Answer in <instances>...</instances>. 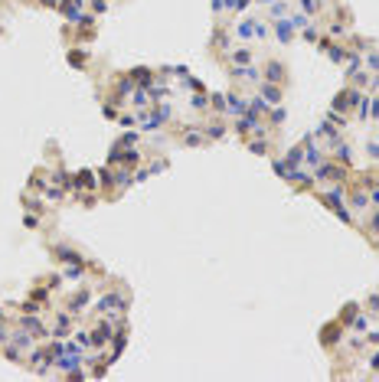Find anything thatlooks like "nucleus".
Returning a JSON list of instances; mask_svg holds the SVG:
<instances>
[{"label": "nucleus", "instance_id": "nucleus-7", "mask_svg": "<svg viewBox=\"0 0 379 382\" xmlns=\"http://www.w3.org/2000/svg\"><path fill=\"white\" fill-rule=\"evenodd\" d=\"M53 251L62 258V262H82V255L76 248H69V245H53Z\"/></svg>", "mask_w": 379, "mask_h": 382}, {"label": "nucleus", "instance_id": "nucleus-11", "mask_svg": "<svg viewBox=\"0 0 379 382\" xmlns=\"http://www.w3.org/2000/svg\"><path fill=\"white\" fill-rule=\"evenodd\" d=\"M278 39H281V43H291V26L281 23V20H278Z\"/></svg>", "mask_w": 379, "mask_h": 382}, {"label": "nucleus", "instance_id": "nucleus-19", "mask_svg": "<svg viewBox=\"0 0 379 382\" xmlns=\"http://www.w3.org/2000/svg\"><path fill=\"white\" fill-rule=\"evenodd\" d=\"M369 366H373V369H379V353H373V360H369Z\"/></svg>", "mask_w": 379, "mask_h": 382}, {"label": "nucleus", "instance_id": "nucleus-18", "mask_svg": "<svg viewBox=\"0 0 379 382\" xmlns=\"http://www.w3.org/2000/svg\"><path fill=\"white\" fill-rule=\"evenodd\" d=\"M369 111H373V115H376V118H379V95H376V101L369 105Z\"/></svg>", "mask_w": 379, "mask_h": 382}, {"label": "nucleus", "instance_id": "nucleus-6", "mask_svg": "<svg viewBox=\"0 0 379 382\" xmlns=\"http://www.w3.org/2000/svg\"><path fill=\"white\" fill-rule=\"evenodd\" d=\"M180 141H183V144H190V147H203V144L206 141H209V137H206V134H199V131H180Z\"/></svg>", "mask_w": 379, "mask_h": 382}, {"label": "nucleus", "instance_id": "nucleus-10", "mask_svg": "<svg viewBox=\"0 0 379 382\" xmlns=\"http://www.w3.org/2000/svg\"><path fill=\"white\" fill-rule=\"evenodd\" d=\"M249 147H252V153H261V157H265L271 144H268V141H249Z\"/></svg>", "mask_w": 379, "mask_h": 382}, {"label": "nucleus", "instance_id": "nucleus-13", "mask_svg": "<svg viewBox=\"0 0 379 382\" xmlns=\"http://www.w3.org/2000/svg\"><path fill=\"white\" fill-rule=\"evenodd\" d=\"M366 66L379 72V53H366Z\"/></svg>", "mask_w": 379, "mask_h": 382}, {"label": "nucleus", "instance_id": "nucleus-3", "mask_svg": "<svg viewBox=\"0 0 379 382\" xmlns=\"http://www.w3.org/2000/svg\"><path fill=\"white\" fill-rule=\"evenodd\" d=\"M124 307H128V297L118 294V291H115V294H105L98 301V310H124Z\"/></svg>", "mask_w": 379, "mask_h": 382}, {"label": "nucleus", "instance_id": "nucleus-14", "mask_svg": "<svg viewBox=\"0 0 379 382\" xmlns=\"http://www.w3.org/2000/svg\"><path fill=\"white\" fill-rule=\"evenodd\" d=\"M69 62H72V66H82V62H85V56H82V53H69Z\"/></svg>", "mask_w": 379, "mask_h": 382}, {"label": "nucleus", "instance_id": "nucleus-4", "mask_svg": "<svg viewBox=\"0 0 379 382\" xmlns=\"http://www.w3.org/2000/svg\"><path fill=\"white\" fill-rule=\"evenodd\" d=\"M259 92H261V95H265V98L271 101V105H281V98H284L281 85H275V82H261V85H259Z\"/></svg>", "mask_w": 379, "mask_h": 382}, {"label": "nucleus", "instance_id": "nucleus-9", "mask_svg": "<svg viewBox=\"0 0 379 382\" xmlns=\"http://www.w3.org/2000/svg\"><path fill=\"white\" fill-rule=\"evenodd\" d=\"M226 108H229V115H245V111H249V105H245V101L239 98V95H229Z\"/></svg>", "mask_w": 379, "mask_h": 382}, {"label": "nucleus", "instance_id": "nucleus-21", "mask_svg": "<svg viewBox=\"0 0 379 382\" xmlns=\"http://www.w3.org/2000/svg\"><path fill=\"white\" fill-rule=\"evenodd\" d=\"M265 3H268V0H265Z\"/></svg>", "mask_w": 379, "mask_h": 382}, {"label": "nucleus", "instance_id": "nucleus-15", "mask_svg": "<svg viewBox=\"0 0 379 382\" xmlns=\"http://www.w3.org/2000/svg\"><path fill=\"white\" fill-rule=\"evenodd\" d=\"M23 222H26V229H36V226H40V219H36V216H26Z\"/></svg>", "mask_w": 379, "mask_h": 382}, {"label": "nucleus", "instance_id": "nucleus-16", "mask_svg": "<svg viewBox=\"0 0 379 382\" xmlns=\"http://www.w3.org/2000/svg\"><path fill=\"white\" fill-rule=\"evenodd\" d=\"M278 121H284V111H281V108L271 111V124H278Z\"/></svg>", "mask_w": 379, "mask_h": 382}, {"label": "nucleus", "instance_id": "nucleus-8", "mask_svg": "<svg viewBox=\"0 0 379 382\" xmlns=\"http://www.w3.org/2000/svg\"><path fill=\"white\" fill-rule=\"evenodd\" d=\"M363 226H366V229H363V232H369L373 239H379V209H373V212H369V216H366V222H363Z\"/></svg>", "mask_w": 379, "mask_h": 382}, {"label": "nucleus", "instance_id": "nucleus-2", "mask_svg": "<svg viewBox=\"0 0 379 382\" xmlns=\"http://www.w3.org/2000/svg\"><path fill=\"white\" fill-rule=\"evenodd\" d=\"M317 180H327V183H343V180H347V167L320 164V170H317Z\"/></svg>", "mask_w": 379, "mask_h": 382}, {"label": "nucleus", "instance_id": "nucleus-5", "mask_svg": "<svg viewBox=\"0 0 379 382\" xmlns=\"http://www.w3.org/2000/svg\"><path fill=\"white\" fill-rule=\"evenodd\" d=\"M108 340H111V324L105 320V324H98V327L92 330V340H88V343H92V346H101V343H108Z\"/></svg>", "mask_w": 379, "mask_h": 382}, {"label": "nucleus", "instance_id": "nucleus-1", "mask_svg": "<svg viewBox=\"0 0 379 382\" xmlns=\"http://www.w3.org/2000/svg\"><path fill=\"white\" fill-rule=\"evenodd\" d=\"M261 82H275V85H284L288 82V66L281 59H268L265 69H261Z\"/></svg>", "mask_w": 379, "mask_h": 382}, {"label": "nucleus", "instance_id": "nucleus-12", "mask_svg": "<svg viewBox=\"0 0 379 382\" xmlns=\"http://www.w3.org/2000/svg\"><path fill=\"white\" fill-rule=\"evenodd\" d=\"M232 59H236L239 66H245V62L252 59V53H249V49H239V53H232Z\"/></svg>", "mask_w": 379, "mask_h": 382}, {"label": "nucleus", "instance_id": "nucleus-20", "mask_svg": "<svg viewBox=\"0 0 379 382\" xmlns=\"http://www.w3.org/2000/svg\"><path fill=\"white\" fill-rule=\"evenodd\" d=\"M369 343H379V330H376V333H373V337H369Z\"/></svg>", "mask_w": 379, "mask_h": 382}, {"label": "nucleus", "instance_id": "nucleus-17", "mask_svg": "<svg viewBox=\"0 0 379 382\" xmlns=\"http://www.w3.org/2000/svg\"><path fill=\"white\" fill-rule=\"evenodd\" d=\"M366 151H369V157H373V160H379V144H369Z\"/></svg>", "mask_w": 379, "mask_h": 382}]
</instances>
